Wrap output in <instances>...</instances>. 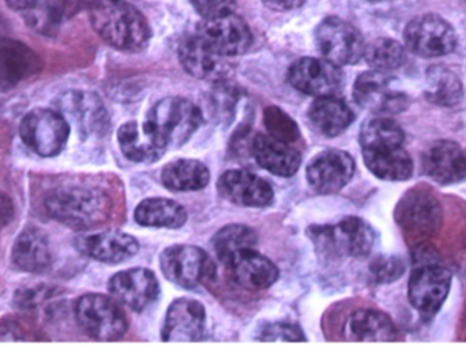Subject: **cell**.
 I'll return each mask as SVG.
<instances>
[{"label": "cell", "mask_w": 466, "mask_h": 348, "mask_svg": "<svg viewBox=\"0 0 466 348\" xmlns=\"http://www.w3.org/2000/svg\"><path fill=\"white\" fill-rule=\"evenodd\" d=\"M93 29L119 51L138 52L149 43V24L138 8L126 0H96L89 10Z\"/></svg>", "instance_id": "6da1fadb"}, {"label": "cell", "mask_w": 466, "mask_h": 348, "mask_svg": "<svg viewBox=\"0 0 466 348\" xmlns=\"http://www.w3.org/2000/svg\"><path fill=\"white\" fill-rule=\"evenodd\" d=\"M46 210L51 218L76 230L104 224L111 211L108 194L86 185H65L49 192Z\"/></svg>", "instance_id": "7a4b0ae2"}, {"label": "cell", "mask_w": 466, "mask_h": 348, "mask_svg": "<svg viewBox=\"0 0 466 348\" xmlns=\"http://www.w3.org/2000/svg\"><path fill=\"white\" fill-rule=\"evenodd\" d=\"M202 112L182 97L164 98L156 104L144 124V130L160 149H177L201 127Z\"/></svg>", "instance_id": "3957f363"}, {"label": "cell", "mask_w": 466, "mask_h": 348, "mask_svg": "<svg viewBox=\"0 0 466 348\" xmlns=\"http://www.w3.org/2000/svg\"><path fill=\"white\" fill-rule=\"evenodd\" d=\"M309 234L322 254L333 257H367L375 243L374 230L356 216H348L336 224L311 227Z\"/></svg>", "instance_id": "277c9868"}, {"label": "cell", "mask_w": 466, "mask_h": 348, "mask_svg": "<svg viewBox=\"0 0 466 348\" xmlns=\"http://www.w3.org/2000/svg\"><path fill=\"white\" fill-rule=\"evenodd\" d=\"M74 311L76 323L90 338L116 341L127 333V317L115 298L112 300L103 294L82 295Z\"/></svg>", "instance_id": "5b68a950"}, {"label": "cell", "mask_w": 466, "mask_h": 348, "mask_svg": "<svg viewBox=\"0 0 466 348\" xmlns=\"http://www.w3.org/2000/svg\"><path fill=\"white\" fill-rule=\"evenodd\" d=\"M160 267L169 282L183 289L209 283L218 273L209 254L193 245L169 246L161 254Z\"/></svg>", "instance_id": "8992f818"}, {"label": "cell", "mask_w": 466, "mask_h": 348, "mask_svg": "<svg viewBox=\"0 0 466 348\" xmlns=\"http://www.w3.org/2000/svg\"><path fill=\"white\" fill-rule=\"evenodd\" d=\"M19 136L40 157H55L67 144L70 125L59 111L38 108L22 119Z\"/></svg>", "instance_id": "52a82bcc"}, {"label": "cell", "mask_w": 466, "mask_h": 348, "mask_svg": "<svg viewBox=\"0 0 466 348\" xmlns=\"http://www.w3.org/2000/svg\"><path fill=\"white\" fill-rule=\"evenodd\" d=\"M408 51L426 59L446 56L457 46V35L451 22L438 14H423L408 22L404 30Z\"/></svg>", "instance_id": "ba28073f"}, {"label": "cell", "mask_w": 466, "mask_h": 348, "mask_svg": "<svg viewBox=\"0 0 466 348\" xmlns=\"http://www.w3.org/2000/svg\"><path fill=\"white\" fill-rule=\"evenodd\" d=\"M315 43L323 59L339 67L358 63L366 48L360 32L339 16H328L318 25Z\"/></svg>", "instance_id": "9c48e42d"}, {"label": "cell", "mask_w": 466, "mask_h": 348, "mask_svg": "<svg viewBox=\"0 0 466 348\" xmlns=\"http://www.w3.org/2000/svg\"><path fill=\"white\" fill-rule=\"evenodd\" d=\"M356 104L380 114H396L410 106V98L397 89L394 78L383 71H367L356 79L353 86Z\"/></svg>", "instance_id": "30bf717a"}, {"label": "cell", "mask_w": 466, "mask_h": 348, "mask_svg": "<svg viewBox=\"0 0 466 348\" xmlns=\"http://www.w3.org/2000/svg\"><path fill=\"white\" fill-rule=\"evenodd\" d=\"M451 287V273L438 264H424L410 276L408 295L410 305L423 317L435 316Z\"/></svg>", "instance_id": "8fae6325"}, {"label": "cell", "mask_w": 466, "mask_h": 348, "mask_svg": "<svg viewBox=\"0 0 466 348\" xmlns=\"http://www.w3.org/2000/svg\"><path fill=\"white\" fill-rule=\"evenodd\" d=\"M197 35L228 59L246 54L252 44L248 25L233 13L204 19L198 25Z\"/></svg>", "instance_id": "7c38bea8"}, {"label": "cell", "mask_w": 466, "mask_h": 348, "mask_svg": "<svg viewBox=\"0 0 466 348\" xmlns=\"http://www.w3.org/2000/svg\"><path fill=\"white\" fill-rule=\"evenodd\" d=\"M339 65L326 59L303 57L296 60L288 71V81L299 92L314 97L334 95L342 85Z\"/></svg>", "instance_id": "4fadbf2b"}, {"label": "cell", "mask_w": 466, "mask_h": 348, "mask_svg": "<svg viewBox=\"0 0 466 348\" xmlns=\"http://www.w3.org/2000/svg\"><path fill=\"white\" fill-rule=\"evenodd\" d=\"M355 174V161L341 150H326L312 158L307 166V180L318 194H330L341 191Z\"/></svg>", "instance_id": "5bb4252c"}, {"label": "cell", "mask_w": 466, "mask_h": 348, "mask_svg": "<svg viewBox=\"0 0 466 348\" xmlns=\"http://www.w3.org/2000/svg\"><path fill=\"white\" fill-rule=\"evenodd\" d=\"M112 297L131 311L142 312L155 303L160 292L157 278L147 268H131L112 276L108 284Z\"/></svg>", "instance_id": "9a60e30c"}, {"label": "cell", "mask_w": 466, "mask_h": 348, "mask_svg": "<svg viewBox=\"0 0 466 348\" xmlns=\"http://www.w3.org/2000/svg\"><path fill=\"white\" fill-rule=\"evenodd\" d=\"M57 106L66 119L76 123L82 135H101L108 128V114L93 93L79 90L65 93L57 100Z\"/></svg>", "instance_id": "2e32d148"}, {"label": "cell", "mask_w": 466, "mask_h": 348, "mask_svg": "<svg viewBox=\"0 0 466 348\" xmlns=\"http://www.w3.org/2000/svg\"><path fill=\"white\" fill-rule=\"evenodd\" d=\"M76 246L85 256L106 264H119L130 260L139 249L138 241L133 235L116 230L79 235L76 238Z\"/></svg>", "instance_id": "e0dca14e"}, {"label": "cell", "mask_w": 466, "mask_h": 348, "mask_svg": "<svg viewBox=\"0 0 466 348\" xmlns=\"http://www.w3.org/2000/svg\"><path fill=\"white\" fill-rule=\"evenodd\" d=\"M221 197L243 207H266L273 200V188L265 178L248 171L226 172L218 183Z\"/></svg>", "instance_id": "ac0fdd59"}, {"label": "cell", "mask_w": 466, "mask_h": 348, "mask_svg": "<svg viewBox=\"0 0 466 348\" xmlns=\"http://www.w3.org/2000/svg\"><path fill=\"white\" fill-rule=\"evenodd\" d=\"M179 60L194 78L221 82L229 73L228 57L216 52L197 35L182 41Z\"/></svg>", "instance_id": "d6986e66"}, {"label": "cell", "mask_w": 466, "mask_h": 348, "mask_svg": "<svg viewBox=\"0 0 466 348\" xmlns=\"http://www.w3.org/2000/svg\"><path fill=\"white\" fill-rule=\"evenodd\" d=\"M207 325V312L196 300L180 298L172 303L167 312L163 341L198 342L204 338Z\"/></svg>", "instance_id": "ffe728a7"}, {"label": "cell", "mask_w": 466, "mask_h": 348, "mask_svg": "<svg viewBox=\"0 0 466 348\" xmlns=\"http://www.w3.org/2000/svg\"><path fill=\"white\" fill-rule=\"evenodd\" d=\"M423 169L435 183H460L466 177V153L456 142H435L424 153Z\"/></svg>", "instance_id": "44dd1931"}, {"label": "cell", "mask_w": 466, "mask_h": 348, "mask_svg": "<svg viewBox=\"0 0 466 348\" xmlns=\"http://www.w3.org/2000/svg\"><path fill=\"white\" fill-rule=\"evenodd\" d=\"M40 57L19 41H0V93L13 90L40 71Z\"/></svg>", "instance_id": "7402d4cb"}, {"label": "cell", "mask_w": 466, "mask_h": 348, "mask_svg": "<svg viewBox=\"0 0 466 348\" xmlns=\"http://www.w3.org/2000/svg\"><path fill=\"white\" fill-rule=\"evenodd\" d=\"M227 268L233 281L247 290L268 289L279 279V268L254 249H247L233 257Z\"/></svg>", "instance_id": "603a6c76"}, {"label": "cell", "mask_w": 466, "mask_h": 348, "mask_svg": "<svg viewBox=\"0 0 466 348\" xmlns=\"http://www.w3.org/2000/svg\"><path fill=\"white\" fill-rule=\"evenodd\" d=\"M252 155L260 168L279 177H290L300 168L301 157L289 144L270 135L255 136L251 144Z\"/></svg>", "instance_id": "cb8c5ba5"}, {"label": "cell", "mask_w": 466, "mask_h": 348, "mask_svg": "<svg viewBox=\"0 0 466 348\" xmlns=\"http://www.w3.org/2000/svg\"><path fill=\"white\" fill-rule=\"evenodd\" d=\"M14 264L25 273H41L51 265V246L46 233L27 227L16 237L11 254Z\"/></svg>", "instance_id": "d4e9b609"}, {"label": "cell", "mask_w": 466, "mask_h": 348, "mask_svg": "<svg viewBox=\"0 0 466 348\" xmlns=\"http://www.w3.org/2000/svg\"><path fill=\"white\" fill-rule=\"evenodd\" d=\"M364 163L380 180L405 181L413 174V161L402 144H388L363 150Z\"/></svg>", "instance_id": "484cf974"}, {"label": "cell", "mask_w": 466, "mask_h": 348, "mask_svg": "<svg viewBox=\"0 0 466 348\" xmlns=\"http://www.w3.org/2000/svg\"><path fill=\"white\" fill-rule=\"evenodd\" d=\"M96 0H43L30 8V26L43 35H55L60 24L81 11H89Z\"/></svg>", "instance_id": "4316f807"}, {"label": "cell", "mask_w": 466, "mask_h": 348, "mask_svg": "<svg viewBox=\"0 0 466 348\" xmlns=\"http://www.w3.org/2000/svg\"><path fill=\"white\" fill-rule=\"evenodd\" d=\"M309 117L318 133L334 138L352 124L355 114L344 101L334 95H325L312 103Z\"/></svg>", "instance_id": "83f0119b"}, {"label": "cell", "mask_w": 466, "mask_h": 348, "mask_svg": "<svg viewBox=\"0 0 466 348\" xmlns=\"http://www.w3.org/2000/svg\"><path fill=\"white\" fill-rule=\"evenodd\" d=\"M348 336L358 342H391L399 339L394 323L382 312L360 309L350 317Z\"/></svg>", "instance_id": "f1b7e54d"}, {"label": "cell", "mask_w": 466, "mask_h": 348, "mask_svg": "<svg viewBox=\"0 0 466 348\" xmlns=\"http://www.w3.org/2000/svg\"><path fill=\"white\" fill-rule=\"evenodd\" d=\"M136 221L141 226L177 229L187 221V213L175 200L153 197L139 203L136 210Z\"/></svg>", "instance_id": "f546056e"}, {"label": "cell", "mask_w": 466, "mask_h": 348, "mask_svg": "<svg viewBox=\"0 0 466 348\" xmlns=\"http://www.w3.org/2000/svg\"><path fill=\"white\" fill-rule=\"evenodd\" d=\"M166 188L175 192H193L209 184V169L196 160H177L168 164L161 174Z\"/></svg>", "instance_id": "4dcf8cb0"}, {"label": "cell", "mask_w": 466, "mask_h": 348, "mask_svg": "<svg viewBox=\"0 0 466 348\" xmlns=\"http://www.w3.org/2000/svg\"><path fill=\"white\" fill-rule=\"evenodd\" d=\"M426 97L435 105H459L464 98V87L459 76L442 65H434L427 71Z\"/></svg>", "instance_id": "1f68e13d"}, {"label": "cell", "mask_w": 466, "mask_h": 348, "mask_svg": "<svg viewBox=\"0 0 466 348\" xmlns=\"http://www.w3.org/2000/svg\"><path fill=\"white\" fill-rule=\"evenodd\" d=\"M117 141L123 154L133 163L152 164L164 155V150L152 141L147 131L139 130L138 124L134 122L126 123L120 127Z\"/></svg>", "instance_id": "d6a6232c"}, {"label": "cell", "mask_w": 466, "mask_h": 348, "mask_svg": "<svg viewBox=\"0 0 466 348\" xmlns=\"http://www.w3.org/2000/svg\"><path fill=\"white\" fill-rule=\"evenodd\" d=\"M257 233L244 224H228L213 238L212 245L216 256L221 263L228 264L233 257L257 245Z\"/></svg>", "instance_id": "836d02e7"}, {"label": "cell", "mask_w": 466, "mask_h": 348, "mask_svg": "<svg viewBox=\"0 0 466 348\" xmlns=\"http://www.w3.org/2000/svg\"><path fill=\"white\" fill-rule=\"evenodd\" d=\"M363 57L372 70L390 73L404 65L407 51L399 41L380 37L366 45Z\"/></svg>", "instance_id": "e575fe53"}, {"label": "cell", "mask_w": 466, "mask_h": 348, "mask_svg": "<svg viewBox=\"0 0 466 348\" xmlns=\"http://www.w3.org/2000/svg\"><path fill=\"white\" fill-rule=\"evenodd\" d=\"M440 213L437 200L427 197V194H415L408 199L407 207L402 208V222L410 229L415 227L416 230L429 232L437 229Z\"/></svg>", "instance_id": "d590c367"}, {"label": "cell", "mask_w": 466, "mask_h": 348, "mask_svg": "<svg viewBox=\"0 0 466 348\" xmlns=\"http://www.w3.org/2000/svg\"><path fill=\"white\" fill-rule=\"evenodd\" d=\"M405 134L396 122L390 119H372L361 127V149L388 146V144H404Z\"/></svg>", "instance_id": "8d00e7d4"}, {"label": "cell", "mask_w": 466, "mask_h": 348, "mask_svg": "<svg viewBox=\"0 0 466 348\" xmlns=\"http://www.w3.org/2000/svg\"><path fill=\"white\" fill-rule=\"evenodd\" d=\"M263 123L266 130L268 131V135L285 144H293L300 138V130L295 120L277 106H268L265 109Z\"/></svg>", "instance_id": "74e56055"}, {"label": "cell", "mask_w": 466, "mask_h": 348, "mask_svg": "<svg viewBox=\"0 0 466 348\" xmlns=\"http://www.w3.org/2000/svg\"><path fill=\"white\" fill-rule=\"evenodd\" d=\"M370 271L378 283H391L404 273L405 264L399 257H380L372 263Z\"/></svg>", "instance_id": "f35d334b"}, {"label": "cell", "mask_w": 466, "mask_h": 348, "mask_svg": "<svg viewBox=\"0 0 466 348\" xmlns=\"http://www.w3.org/2000/svg\"><path fill=\"white\" fill-rule=\"evenodd\" d=\"M260 341L265 342H304V333L296 325L276 323L263 328Z\"/></svg>", "instance_id": "ab89813d"}, {"label": "cell", "mask_w": 466, "mask_h": 348, "mask_svg": "<svg viewBox=\"0 0 466 348\" xmlns=\"http://www.w3.org/2000/svg\"><path fill=\"white\" fill-rule=\"evenodd\" d=\"M190 2L204 19L233 13L236 7V0H190Z\"/></svg>", "instance_id": "60d3db41"}, {"label": "cell", "mask_w": 466, "mask_h": 348, "mask_svg": "<svg viewBox=\"0 0 466 348\" xmlns=\"http://www.w3.org/2000/svg\"><path fill=\"white\" fill-rule=\"evenodd\" d=\"M46 290L44 287H35V289L19 290L15 295V303L18 308L32 309L38 305V303L44 301L46 297Z\"/></svg>", "instance_id": "b9f144b4"}, {"label": "cell", "mask_w": 466, "mask_h": 348, "mask_svg": "<svg viewBox=\"0 0 466 348\" xmlns=\"http://www.w3.org/2000/svg\"><path fill=\"white\" fill-rule=\"evenodd\" d=\"M14 216L13 202L7 194L0 192V230L10 224Z\"/></svg>", "instance_id": "7bdbcfd3"}, {"label": "cell", "mask_w": 466, "mask_h": 348, "mask_svg": "<svg viewBox=\"0 0 466 348\" xmlns=\"http://www.w3.org/2000/svg\"><path fill=\"white\" fill-rule=\"evenodd\" d=\"M266 7L276 11L295 10L300 7L306 0H262Z\"/></svg>", "instance_id": "ee69618b"}, {"label": "cell", "mask_w": 466, "mask_h": 348, "mask_svg": "<svg viewBox=\"0 0 466 348\" xmlns=\"http://www.w3.org/2000/svg\"><path fill=\"white\" fill-rule=\"evenodd\" d=\"M7 5L15 11H29L30 8L35 7L38 0H5Z\"/></svg>", "instance_id": "f6af8a7d"}, {"label": "cell", "mask_w": 466, "mask_h": 348, "mask_svg": "<svg viewBox=\"0 0 466 348\" xmlns=\"http://www.w3.org/2000/svg\"><path fill=\"white\" fill-rule=\"evenodd\" d=\"M367 2L380 3V2H386V0H367Z\"/></svg>", "instance_id": "bcb514c9"}, {"label": "cell", "mask_w": 466, "mask_h": 348, "mask_svg": "<svg viewBox=\"0 0 466 348\" xmlns=\"http://www.w3.org/2000/svg\"><path fill=\"white\" fill-rule=\"evenodd\" d=\"M465 328H466V314H465Z\"/></svg>", "instance_id": "7dc6e473"}]
</instances>
